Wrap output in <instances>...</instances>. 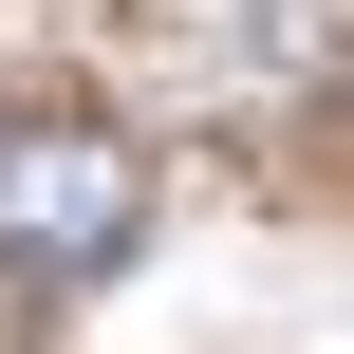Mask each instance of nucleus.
<instances>
[{
    "label": "nucleus",
    "instance_id": "f257e3e1",
    "mask_svg": "<svg viewBox=\"0 0 354 354\" xmlns=\"http://www.w3.org/2000/svg\"><path fill=\"white\" fill-rule=\"evenodd\" d=\"M131 243H149V149L112 112H0V280L93 299Z\"/></svg>",
    "mask_w": 354,
    "mask_h": 354
}]
</instances>
